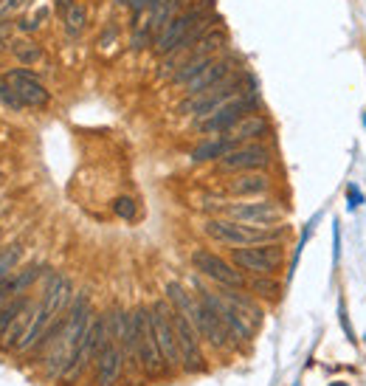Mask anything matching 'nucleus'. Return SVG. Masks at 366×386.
I'll return each instance as SVG.
<instances>
[{
    "instance_id": "6",
    "label": "nucleus",
    "mask_w": 366,
    "mask_h": 386,
    "mask_svg": "<svg viewBox=\"0 0 366 386\" xmlns=\"http://www.w3.org/2000/svg\"><path fill=\"white\" fill-rule=\"evenodd\" d=\"M282 245L279 242H262V245H245L231 251V262L239 271H248L254 277H274L282 265Z\"/></svg>"
},
{
    "instance_id": "32",
    "label": "nucleus",
    "mask_w": 366,
    "mask_h": 386,
    "mask_svg": "<svg viewBox=\"0 0 366 386\" xmlns=\"http://www.w3.org/2000/svg\"><path fill=\"white\" fill-rule=\"evenodd\" d=\"M26 6H28V0H0V20H9L11 14H17Z\"/></svg>"
},
{
    "instance_id": "35",
    "label": "nucleus",
    "mask_w": 366,
    "mask_h": 386,
    "mask_svg": "<svg viewBox=\"0 0 366 386\" xmlns=\"http://www.w3.org/2000/svg\"><path fill=\"white\" fill-rule=\"evenodd\" d=\"M71 6H73V0H54V9H57L60 14H65Z\"/></svg>"
},
{
    "instance_id": "14",
    "label": "nucleus",
    "mask_w": 366,
    "mask_h": 386,
    "mask_svg": "<svg viewBox=\"0 0 366 386\" xmlns=\"http://www.w3.org/2000/svg\"><path fill=\"white\" fill-rule=\"evenodd\" d=\"M124 367H127V358H124V350L119 341L110 338L107 333V341L96 358V384L99 386H116L124 375Z\"/></svg>"
},
{
    "instance_id": "12",
    "label": "nucleus",
    "mask_w": 366,
    "mask_h": 386,
    "mask_svg": "<svg viewBox=\"0 0 366 386\" xmlns=\"http://www.w3.org/2000/svg\"><path fill=\"white\" fill-rule=\"evenodd\" d=\"M274 163V155L265 144L254 141V144H239L237 150L225 153L217 161L220 172H262Z\"/></svg>"
},
{
    "instance_id": "29",
    "label": "nucleus",
    "mask_w": 366,
    "mask_h": 386,
    "mask_svg": "<svg viewBox=\"0 0 366 386\" xmlns=\"http://www.w3.org/2000/svg\"><path fill=\"white\" fill-rule=\"evenodd\" d=\"M48 14H51V9H48V6H40V9H37L31 17H20L14 26H17V31H23V34H31V31H37V28H40V26L48 20Z\"/></svg>"
},
{
    "instance_id": "28",
    "label": "nucleus",
    "mask_w": 366,
    "mask_h": 386,
    "mask_svg": "<svg viewBox=\"0 0 366 386\" xmlns=\"http://www.w3.org/2000/svg\"><path fill=\"white\" fill-rule=\"evenodd\" d=\"M248 288H251L257 296H262V299H276V296H279V282H276L274 277H254V279L248 282Z\"/></svg>"
},
{
    "instance_id": "37",
    "label": "nucleus",
    "mask_w": 366,
    "mask_h": 386,
    "mask_svg": "<svg viewBox=\"0 0 366 386\" xmlns=\"http://www.w3.org/2000/svg\"><path fill=\"white\" fill-rule=\"evenodd\" d=\"M0 175H3V172H0Z\"/></svg>"
},
{
    "instance_id": "20",
    "label": "nucleus",
    "mask_w": 366,
    "mask_h": 386,
    "mask_svg": "<svg viewBox=\"0 0 366 386\" xmlns=\"http://www.w3.org/2000/svg\"><path fill=\"white\" fill-rule=\"evenodd\" d=\"M34 313H37V305H31V299H28V302L23 305V310L14 316V321L9 324L6 336L0 338V347H3V350H17V344H20L23 333H26V327H28L31 318H34Z\"/></svg>"
},
{
    "instance_id": "22",
    "label": "nucleus",
    "mask_w": 366,
    "mask_h": 386,
    "mask_svg": "<svg viewBox=\"0 0 366 386\" xmlns=\"http://www.w3.org/2000/svg\"><path fill=\"white\" fill-rule=\"evenodd\" d=\"M220 294H222V296H225V299H228L234 308L239 310V316H242V318H248L254 327L262 321V310L257 308V302H254V299H248V296H245L239 288H222Z\"/></svg>"
},
{
    "instance_id": "31",
    "label": "nucleus",
    "mask_w": 366,
    "mask_h": 386,
    "mask_svg": "<svg viewBox=\"0 0 366 386\" xmlns=\"http://www.w3.org/2000/svg\"><path fill=\"white\" fill-rule=\"evenodd\" d=\"M113 212H116L119 218H124V220H133V218H136V200H133V198H119V200L113 203Z\"/></svg>"
},
{
    "instance_id": "33",
    "label": "nucleus",
    "mask_w": 366,
    "mask_h": 386,
    "mask_svg": "<svg viewBox=\"0 0 366 386\" xmlns=\"http://www.w3.org/2000/svg\"><path fill=\"white\" fill-rule=\"evenodd\" d=\"M14 23L11 20H0V51L11 48V40H14Z\"/></svg>"
},
{
    "instance_id": "23",
    "label": "nucleus",
    "mask_w": 366,
    "mask_h": 386,
    "mask_svg": "<svg viewBox=\"0 0 366 386\" xmlns=\"http://www.w3.org/2000/svg\"><path fill=\"white\" fill-rule=\"evenodd\" d=\"M215 57H217V54H192V57H189V60H186V63L172 74V85H186L189 79L198 77V74H200V71H203Z\"/></svg>"
},
{
    "instance_id": "19",
    "label": "nucleus",
    "mask_w": 366,
    "mask_h": 386,
    "mask_svg": "<svg viewBox=\"0 0 366 386\" xmlns=\"http://www.w3.org/2000/svg\"><path fill=\"white\" fill-rule=\"evenodd\" d=\"M183 9H189V0H158L152 9H149V20H146V28L158 37L161 34V28L172 20V17H178Z\"/></svg>"
},
{
    "instance_id": "21",
    "label": "nucleus",
    "mask_w": 366,
    "mask_h": 386,
    "mask_svg": "<svg viewBox=\"0 0 366 386\" xmlns=\"http://www.w3.org/2000/svg\"><path fill=\"white\" fill-rule=\"evenodd\" d=\"M231 150H237V144H234L228 136H222V133H220V139H212V141L198 144V147L192 150V161H195V163H203V161H217V158H222V155L231 153Z\"/></svg>"
},
{
    "instance_id": "10",
    "label": "nucleus",
    "mask_w": 366,
    "mask_h": 386,
    "mask_svg": "<svg viewBox=\"0 0 366 386\" xmlns=\"http://www.w3.org/2000/svg\"><path fill=\"white\" fill-rule=\"evenodd\" d=\"M152 327H155V338H158V350L163 355L166 370L181 367V347H178V336H175V321H172V305H166L163 299L152 305Z\"/></svg>"
},
{
    "instance_id": "9",
    "label": "nucleus",
    "mask_w": 366,
    "mask_h": 386,
    "mask_svg": "<svg viewBox=\"0 0 366 386\" xmlns=\"http://www.w3.org/2000/svg\"><path fill=\"white\" fill-rule=\"evenodd\" d=\"M225 218L231 220H239V223H248V226H259V229H271V226H279L285 212L279 209L276 200H248V203H225Z\"/></svg>"
},
{
    "instance_id": "13",
    "label": "nucleus",
    "mask_w": 366,
    "mask_h": 386,
    "mask_svg": "<svg viewBox=\"0 0 366 386\" xmlns=\"http://www.w3.org/2000/svg\"><path fill=\"white\" fill-rule=\"evenodd\" d=\"M198 294H200V302H203L206 308H212L220 318H222V324L231 330L234 338H242V341H251V338H254V324H251L248 318H242L239 310L234 308L222 294H215V291H209V288H203V285H198Z\"/></svg>"
},
{
    "instance_id": "17",
    "label": "nucleus",
    "mask_w": 366,
    "mask_h": 386,
    "mask_svg": "<svg viewBox=\"0 0 366 386\" xmlns=\"http://www.w3.org/2000/svg\"><path fill=\"white\" fill-rule=\"evenodd\" d=\"M274 186V181L265 172H237L228 181V192L237 198H257V195H268Z\"/></svg>"
},
{
    "instance_id": "26",
    "label": "nucleus",
    "mask_w": 366,
    "mask_h": 386,
    "mask_svg": "<svg viewBox=\"0 0 366 386\" xmlns=\"http://www.w3.org/2000/svg\"><path fill=\"white\" fill-rule=\"evenodd\" d=\"M43 271H45L43 265H28V268L17 271V274H14V294H17V296H23V294H26V291H28V288L43 277Z\"/></svg>"
},
{
    "instance_id": "36",
    "label": "nucleus",
    "mask_w": 366,
    "mask_h": 386,
    "mask_svg": "<svg viewBox=\"0 0 366 386\" xmlns=\"http://www.w3.org/2000/svg\"><path fill=\"white\" fill-rule=\"evenodd\" d=\"M116 3H119V6H127V3H130V0H116Z\"/></svg>"
},
{
    "instance_id": "1",
    "label": "nucleus",
    "mask_w": 366,
    "mask_h": 386,
    "mask_svg": "<svg viewBox=\"0 0 366 386\" xmlns=\"http://www.w3.org/2000/svg\"><path fill=\"white\" fill-rule=\"evenodd\" d=\"M166 296H169L172 308L186 313V316L192 318V324L198 327L200 338L209 341L215 350H231V347H234V336H231V330L222 324V318H220L212 308H206L200 299H192V296L183 291L181 282H169V285H166Z\"/></svg>"
},
{
    "instance_id": "30",
    "label": "nucleus",
    "mask_w": 366,
    "mask_h": 386,
    "mask_svg": "<svg viewBox=\"0 0 366 386\" xmlns=\"http://www.w3.org/2000/svg\"><path fill=\"white\" fill-rule=\"evenodd\" d=\"M0 102H3L9 110H14V113H20V110L26 107V104H23V99L17 96V90L11 87V82L6 79V74L0 77Z\"/></svg>"
},
{
    "instance_id": "34",
    "label": "nucleus",
    "mask_w": 366,
    "mask_h": 386,
    "mask_svg": "<svg viewBox=\"0 0 366 386\" xmlns=\"http://www.w3.org/2000/svg\"><path fill=\"white\" fill-rule=\"evenodd\" d=\"M155 3H158V0H130V3H127V6H130V11H133V14H136V17H139V14H141V11H146V9H152V6H155Z\"/></svg>"
},
{
    "instance_id": "15",
    "label": "nucleus",
    "mask_w": 366,
    "mask_h": 386,
    "mask_svg": "<svg viewBox=\"0 0 366 386\" xmlns=\"http://www.w3.org/2000/svg\"><path fill=\"white\" fill-rule=\"evenodd\" d=\"M234 71H237V63L231 60V57H215L200 74L195 79H189L183 87H186V96H195V93H203V90H209V87H215L220 82H225L228 77H234Z\"/></svg>"
},
{
    "instance_id": "7",
    "label": "nucleus",
    "mask_w": 366,
    "mask_h": 386,
    "mask_svg": "<svg viewBox=\"0 0 366 386\" xmlns=\"http://www.w3.org/2000/svg\"><path fill=\"white\" fill-rule=\"evenodd\" d=\"M136 321V338H139V361H141V372L155 378L161 372H166L163 355L158 350V338H155V327H152V310L139 308L133 313Z\"/></svg>"
},
{
    "instance_id": "27",
    "label": "nucleus",
    "mask_w": 366,
    "mask_h": 386,
    "mask_svg": "<svg viewBox=\"0 0 366 386\" xmlns=\"http://www.w3.org/2000/svg\"><path fill=\"white\" fill-rule=\"evenodd\" d=\"M28 302V296L23 294V296H14V299H9L3 308H0V338L6 336V330H9V324L14 321V316L23 310V305Z\"/></svg>"
},
{
    "instance_id": "18",
    "label": "nucleus",
    "mask_w": 366,
    "mask_h": 386,
    "mask_svg": "<svg viewBox=\"0 0 366 386\" xmlns=\"http://www.w3.org/2000/svg\"><path fill=\"white\" fill-rule=\"evenodd\" d=\"M268 133H271V124H268V119H265V116H245L242 122H237V124H234L228 133H222V136H228V139L239 147V144L262 141Z\"/></svg>"
},
{
    "instance_id": "24",
    "label": "nucleus",
    "mask_w": 366,
    "mask_h": 386,
    "mask_svg": "<svg viewBox=\"0 0 366 386\" xmlns=\"http://www.w3.org/2000/svg\"><path fill=\"white\" fill-rule=\"evenodd\" d=\"M9 51H11L14 60L23 63V65H37V63L43 60V48H40L37 43H31V40H11V48H9Z\"/></svg>"
},
{
    "instance_id": "3",
    "label": "nucleus",
    "mask_w": 366,
    "mask_h": 386,
    "mask_svg": "<svg viewBox=\"0 0 366 386\" xmlns=\"http://www.w3.org/2000/svg\"><path fill=\"white\" fill-rule=\"evenodd\" d=\"M242 85H254V79L251 77H228L225 82H220V85L203 90V93L186 96V99L178 104V113H181V116H192V119H206L209 113H215L217 107H222L225 102H231L234 96L248 93V90H242Z\"/></svg>"
},
{
    "instance_id": "2",
    "label": "nucleus",
    "mask_w": 366,
    "mask_h": 386,
    "mask_svg": "<svg viewBox=\"0 0 366 386\" xmlns=\"http://www.w3.org/2000/svg\"><path fill=\"white\" fill-rule=\"evenodd\" d=\"M203 232L212 240H217L222 245H234V248H245V245H262V242H279L285 229L282 226H271V229H259V226H248L231 218H209L203 223Z\"/></svg>"
},
{
    "instance_id": "16",
    "label": "nucleus",
    "mask_w": 366,
    "mask_h": 386,
    "mask_svg": "<svg viewBox=\"0 0 366 386\" xmlns=\"http://www.w3.org/2000/svg\"><path fill=\"white\" fill-rule=\"evenodd\" d=\"M6 79L11 82V87L17 90V96L23 99L26 107H45L48 104V90L43 87V82L37 77H31L28 71H9Z\"/></svg>"
},
{
    "instance_id": "11",
    "label": "nucleus",
    "mask_w": 366,
    "mask_h": 386,
    "mask_svg": "<svg viewBox=\"0 0 366 386\" xmlns=\"http://www.w3.org/2000/svg\"><path fill=\"white\" fill-rule=\"evenodd\" d=\"M172 321H175V336H178V347H181V367L186 372H200L203 364V353H200V333L192 324V318L186 313L172 308Z\"/></svg>"
},
{
    "instance_id": "25",
    "label": "nucleus",
    "mask_w": 366,
    "mask_h": 386,
    "mask_svg": "<svg viewBox=\"0 0 366 386\" xmlns=\"http://www.w3.org/2000/svg\"><path fill=\"white\" fill-rule=\"evenodd\" d=\"M63 17H65V31H68V37H79V34L85 31L87 11H85V6H82V3H73L71 9L63 14Z\"/></svg>"
},
{
    "instance_id": "4",
    "label": "nucleus",
    "mask_w": 366,
    "mask_h": 386,
    "mask_svg": "<svg viewBox=\"0 0 366 386\" xmlns=\"http://www.w3.org/2000/svg\"><path fill=\"white\" fill-rule=\"evenodd\" d=\"M257 107H259V96H257V90L239 93V96H234L231 102H225L222 107H217L215 113H209L206 119H198V122H195V130H198V133H203V136H220V133H228L237 122H242L245 116H251Z\"/></svg>"
},
{
    "instance_id": "5",
    "label": "nucleus",
    "mask_w": 366,
    "mask_h": 386,
    "mask_svg": "<svg viewBox=\"0 0 366 386\" xmlns=\"http://www.w3.org/2000/svg\"><path fill=\"white\" fill-rule=\"evenodd\" d=\"M212 6H215L212 0H200V3H195V6H189V9H183L178 17H172V20L161 28V34L155 37L152 51H155L158 57H166V54L178 51L181 43H183V37L192 31V26H195L198 20H203L206 14H212Z\"/></svg>"
},
{
    "instance_id": "8",
    "label": "nucleus",
    "mask_w": 366,
    "mask_h": 386,
    "mask_svg": "<svg viewBox=\"0 0 366 386\" xmlns=\"http://www.w3.org/2000/svg\"><path fill=\"white\" fill-rule=\"evenodd\" d=\"M192 268H195L198 274H203L206 279L217 282L220 288H239V291H242V288H248L245 274H242V271H237V265H234V262H228V259L217 257L215 251H206V248L192 251Z\"/></svg>"
}]
</instances>
